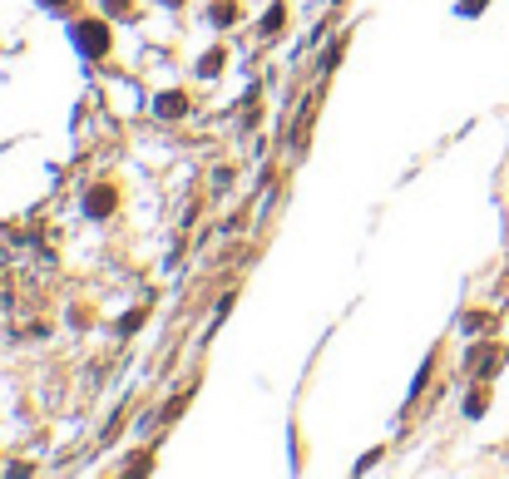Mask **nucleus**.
Wrapping results in <instances>:
<instances>
[{
    "mask_svg": "<svg viewBox=\"0 0 509 479\" xmlns=\"http://www.w3.org/2000/svg\"><path fill=\"white\" fill-rule=\"evenodd\" d=\"M75 40H80V50L95 55V60L109 55V25H104V20H85V25L75 30Z\"/></svg>",
    "mask_w": 509,
    "mask_h": 479,
    "instance_id": "f257e3e1",
    "label": "nucleus"
},
{
    "mask_svg": "<svg viewBox=\"0 0 509 479\" xmlns=\"http://www.w3.org/2000/svg\"><path fill=\"white\" fill-rule=\"evenodd\" d=\"M119 208V193H114V183H95V188L85 193V212L90 217H109Z\"/></svg>",
    "mask_w": 509,
    "mask_h": 479,
    "instance_id": "f03ea898",
    "label": "nucleus"
},
{
    "mask_svg": "<svg viewBox=\"0 0 509 479\" xmlns=\"http://www.w3.org/2000/svg\"><path fill=\"white\" fill-rule=\"evenodd\" d=\"M154 114H159V119H183V114H188V95H178V90L159 95V104H154Z\"/></svg>",
    "mask_w": 509,
    "mask_h": 479,
    "instance_id": "7ed1b4c3",
    "label": "nucleus"
},
{
    "mask_svg": "<svg viewBox=\"0 0 509 479\" xmlns=\"http://www.w3.org/2000/svg\"><path fill=\"white\" fill-rule=\"evenodd\" d=\"M208 20H213V25H223V30H227V25H232V20H237V5H232V0H213V5H208Z\"/></svg>",
    "mask_w": 509,
    "mask_h": 479,
    "instance_id": "20e7f679",
    "label": "nucleus"
},
{
    "mask_svg": "<svg viewBox=\"0 0 509 479\" xmlns=\"http://www.w3.org/2000/svg\"><path fill=\"white\" fill-rule=\"evenodd\" d=\"M223 60H227V55H223V50H208L203 60H198V75H203V80H213V75H218V70H223Z\"/></svg>",
    "mask_w": 509,
    "mask_h": 479,
    "instance_id": "39448f33",
    "label": "nucleus"
},
{
    "mask_svg": "<svg viewBox=\"0 0 509 479\" xmlns=\"http://www.w3.org/2000/svg\"><path fill=\"white\" fill-rule=\"evenodd\" d=\"M282 20H287V10H282V5H272V10L262 15V35H277V30H282Z\"/></svg>",
    "mask_w": 509,
    "mask_h": 479,
    "instance_id": "423d86ee",
    "label": "nucleus"
},
{
    "mask_svg": "<svg viewBox=\"0 0 509 479\" xmlns=\"http://www.w3.org/2000/svg\"><path fill=\"white\" fill-rule=\"evenodd\" d=\"M485 405H490V390H485V385H475V390H470V400H465V415H480Z\"/></svg>",
    "mask_w": 509,
    "mask_h": 479,
    "instance_id": "0eeeda50",
    "label": "nucleus"
},
{
    "mask_svg": "<svg viewBox=\"0 0 509 479\" xmlns=\"http://www.w3.org/2000/svg\"><path fill=\"white\" fill-rule=\"evenodd\" d=\"M139 326H144V311H129V316L119 321V331H124V336H129V331H139Z\"/></svg>",
    "mask_w": 509,
    "mask_h": 479,
    "instance_id": "6e6552de",
    "label": "nucleus"
},
{
    "mask_svg": "<svg viewBox=\"0 0 509 479\" xmlns=\"http://www.w3.org/2000/svg\"><path fill=\"white\" fill-rule=\"evenodd\" d=\"M134 0H104V15H129Z\"/></svg>",
    "mask_w": 509,
    "mask_h": 479,
    "instance_id": "1a4fd4ad",
    "label": "nucleus"
},
{
    "mask_svg": "<svg viewBox=\"0 0 509 479\" xmlns=\"http://www.w3.org/2000/svg\"><path fill=\"white\" fill-rule=\"evenodd\" d=\"M124 470H129V475H149V470H154V460H149V455H139V460H134V465H124Z\"/></svg>",
    "mask_w": 509,
    "mask_h": 479,
    "instance_id": "9d476101",
    "label": "nucleus"
},
{
    "mask_svg": "<svg viewBox=\"0 0 509 479\" xmlns=\"http://www.w3.org/2000/svg\"><path fill=\"white\" fill-rule=\"evenodd\" d=\"M164 5H183V0H164Z\"/></svg>",
    "mask_w": 509,
    "mask_h": 479,
    "instance_id": "9b49d317",
    "label": "nucleus"
},
{
    "mask_svg": "<svg viewBox=\"0 0 509 479\" xmlns=\"http://www.w3.org/2000/svg\"><path fill=\"white\" fill-rule=\"evenodd\" d=\"M45 5H65V0H45Z\"/></svg>",
    "mask_w": 509,
    "mask_h": 479,
    "instance_id": "f8f14e48",
    "label": "nucleus"
}]
</instances>
